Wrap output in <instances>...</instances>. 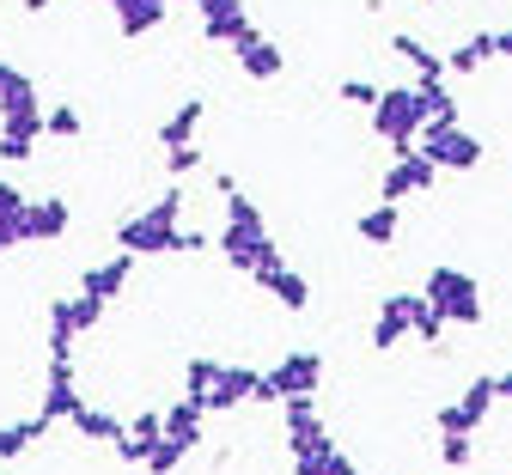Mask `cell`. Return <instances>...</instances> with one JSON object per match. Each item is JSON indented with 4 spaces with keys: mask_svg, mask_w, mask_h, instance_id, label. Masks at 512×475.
Instances as JSON below:
<instances>
[{
    "mask_svg": "<svg viewBox=\"0 0 512 475\" xmlns=\"http://www.w3.org/2000/svg\"><path fill=\"white\" fill-rule=\"evenodd\" d=\"M25 104H43L37 86H31V74H25V67H13V61H0V116L25 110Z\"/></svg>",
    "mask_w": 512,
    "mask_h": 475,
    "instance_id": "26",
    "label": "cell"
},
{
    "mask_svg": "<svg viewBox=\"0 0 512 475\" xmlns=\"http://www.w3.org/2000/svg\"><path fill=\"white\" fill-rule=\"evenodd\" d=\"M49 433V421L43 415H31V421H13V427H0V463H13V457H25L37 439Z\"/></svg>",
    "mask_w": 512,
    "mask_h": 475,
    "instance_id": "28",
    "label": "cell"
},
{
    "mask_svg": "<svg viewBox=\"0 0 512 475\" xmlns=\"http://www.w3.org/2000/svg\"><path fill=\"white\" fill-rule=\"evenodd\" d=\"M214 366H220V360H208V354H189V360H183V390H177V396L202 402V396H208V384H214Z\"/></svg>",
    "mask_w": 512,
    "mask_h": 475,
    "instance_id": "31",
    "label": "cell"
},
{
    "mask_svg": "<svg viewBox=\"0 0 512 475\" xmlns=\"http://www.w3.org/2000/svg\"><path fill=\"white\" fill-rule=\"evenodd\" d=\"M287 451H293V475H330L342 445L324 433V421H305V427H287Z\"/></svg>",
    "mask_w": 512,
    "mask_h": 475,
    "instance_id": "7",
    "label": "cell"
},
{
    "mask_svg": "<svg viewBox=\"0 0 512 475\" xmlns=\"http://www.w3.org/2000/svg\"><path fill=\"white\" fill-rule=\"evenodd\" d=\"M256 390V372L250 366H214V384L202 396V415H226V409H244Z\"/></svg>",
    "mask_w": 512,
    "mask_h": 475,
    "instance_id": "15",
    "label": "cell"
},
{
    "mask_svg": "<svg viewBox=\"0 0 512 475\" xmlns=\"http://www.w3.org/2000/svg\"><path fill=\"white\" fill-rule=\"evenodd\" d=\"M439 183V171L421 159V153H409V159H391V171H384V183H378V201H409V195H427Z\"/></svg>",
    "mask_w": 512,
    "mask_h": 475,
    "instance_id": "12",
    "label": "cell"
},
{
    "mask_svg": "<svg viewBox=\"0 0 512 475\" xmlns=\"http://www.w3.org/2000/svg\"><path fill=\"white\" fill-rule=\"evenodd\" d=\"M281 415H287V427H305V421H324V415H317V396H287V402H281Z\"/></svg>",
    "mask_w": 512,
    "mask_h": 475,
    "instance_id": "37",
    "label": "cell"
},
{
    "mask_svg": "<svg viewBox=\"0 0 512 475\" xmlns=\"http://www.w3.org/2000/svg\"><path fill=\"white\" fill-rule=\"evenodd\" d=\"M196 13H220V7H232V0H189Z\"/></svg>",
    "mask_w": 512,
    "mask_h": 475,
    "instance_id": "44",
    "label": "cell"
},
{
    "mask_svg": "<svg viewBox=\"0 0 512 475\" xmlns=\"http://www.w3.org/2000/svg\"><path fill=\"white\" fill-rule=\"evenodd\" d=\"M409 98H415L421 128H433V122H458V98L445 92V80H415V86H409Z\"/></svg>",
    "mask_w": 512,
    "mask_h": 475,
    "instance_id": "19",
    "label": "cell"
},
{
    "mask_svg": "<svg viewBox=\"0 0 512 475\" xmlns=\"http://www.w3.org/2000/svg\"><path fill=\"white\" fill-rule=\"evenodd\" d=\"M330 475H360V463H354L348 451H336V469H330Z\"/></svg>",
    "mask_w": 512,
    "mask_h": 475,
    "instance_id": "42",
    "label": "cell"
},
{
    "mask_svg": "<svg viewBox=\"0 0 512 475\" xmlns=\"http://www.w3.org/2000/svg\"><path fill=\"white\" fill-rule=\"evenodd\" d=\"M43 134H49V141H80V110L74 104L43 110Z\"/></svg>",
    "mask_w": 512,
    "mask_h": 475,
    "instance_id": "34",
    "label": "cell"
},
{
    "mask_svg": "<svg viewBox=\"0 0 512 475\" xmlns=\"http://www.w3.org/2000/svg\"><path fill=\"white\" fill-rule=\"evenodd\" d=\"M104 7H110V13H128V7H141V0H104Z\"/></svg>",
    "mask_w": 512,
    "mask_h": 475,
    "instance_id": "46",
    "label": "cell"
},
{
    "mask_svg": "<svg viewBox=\"0 0 512 475\" xmlns=\"http://www.w3.org/2000/svg\"><path fill=\"white\" fill-rule=\"evenodd\" d=\"M177 463H183V451H177V445H165V439H159V445H153V457H147V463H141V469H147V475H171V469H177Z\"/></svg>",
    "mask_w": 512,
    "mask_h": 475,
    "instance_id": "38",
    "label": "cell"
},
{
    "mask_svg": "<svg viewBox=\"0 0 512 475\" xmlns=\"http://www.w3.org/2000/svg\"><path fill=\"white\" fill-rule=\"evenodd\" d=\"M494 402H512V372H494Z\"/></svg>",
    "mask_w": 512,
    "mask_h": 475,
    "instance_id": "41",
    "label": "cell"
},
{
    "mask_svg": "<svg viewBox=\"0 0 512 475\" xmlns=\"http://www.w3.org/2000/svg\"><path fill=\"white\" fill-rule=\"evenodd\" d=\"M488 61H494V31H470L464 43L445 49V74H482Z\"/></svg>",
    "mask_w": 512,
    "mask_h": 475,
    "instance_id": "20",
    "label": "cell"
},
{
    "mask_svg": "<svg viewBox=\"0 0 512 475\" xmlns=\"http://www.w3.org/2000/svg\"><path fill=\"white\" fill-rule=\"evenodd\" d=\"M177 220H183V183H171L153 208H141V214H122L116 220V250L122 256H171V244H177Z\"/></svg>",
    "mask_w": 512,
    "mask_h": 475,
    "instance_id": "1",
    "label": "cell"
},
{
    "mask_svg": "<svg viewBox=\"0 0 512 475\" xmlns=\"http://www.w3.org/2000/svg\"><path fill=\"white\" fill-rule=\"evenodd\" d=\"M165 171H171V183H183L189 171H202V141H189V147H171V153H165Z\"/></svg>",
    "mask_w": 512,
    "mask_h": 475,
    "instance_id": "35",
    "label": "cell"
},
{
    "mask_svg": "<svg viewBox=\"0 0 512 475\" xmlns=\"http://www.w3.org/2000/svg\"><path fill=\"white\" fill-rule=\"evenodd\" d=\"M43 141V104H25V110H7L0 116V159L7 165H25Z\"/></svg>",
    "mask_w": 512,
    "mask_h": 475,
    "instance_id": "10",
    "label": "cell"
},
{
    "mask_svg": "<svg viewBox=\"0 0 512 475\" xmlns=\"http://www.w3.org/2000/svg\"><path fill=\"white\" fill-rule=\"evenodd\" d=\"M433 427H439V433H476V427H470V421L458 415V402H445V409L433 415Z\"/></svg>",
    "mask_w": 512,
    "mask_h": 475,
    "instance_id": "40",
    "label": "cell"
},
{
    "mask_svg": "<svg viewBox=\"0 0 512 475\" xmlns=\"http://www.w3.org/2000/svg\"><path fill=\"white\" fill-rule=\"evenodd\" d=\"M61 311H68V323H74V335H92V329L104 323V311H110V305H98V299H86V293H74V299H61Z\"/></svg>",
    "mask_w": 512,
    "mask_h": 475,
    "instance_id": "32",
    "label": "cell"
},
{
    "mask_svg": "<svg viewBox=\"0 0 512 475\" xmlns=\"http://www.w3.org/2000/svg\"><path fill=\"white\" fill-rule=\"evenodd\" d=\"M421 299L445 317V329H476L482 323V287H476V275H464L452 262H439L421 275Z\"/></svg>",
    "mask_w": 512,
    "mask_h": 475,
    "instance_id": "3",
    "label": "cell"
},
{
    "mask_svg": "<svg viewBox=\"0 0 512 475\" xmlns=\"http://www.w3.org/2000/svg\"><path fill=\"white\" fill-rule=\"evenodd\" d=\"M324 390V354H311V348H293V354H281L269 372H256V390H250V402H287V396H317Z\"/></svg>",
    "mask_w": 512,
    "mask_h": 475,
    "instance_id": "4",
    "label": "cell"
},
{
    "mask_svg": "<svg viewBox=\"0 0 512 475\" xmlns=\"http://www.w3.org/2000/svg\"><path fill=\"white\" fill-rule=\"evenodd\" d=\"M409 335H415V342H427V348H439L445 342V317L415 293V311H409Z\"/></svg>",
    "mask_w": 512,
    "mask_h": 475,
    "instance_id": "30",
    "label": "cell"
},
{
    "mask_svg": "<svg viewBox=\"0 0 512 475\" xmlns=\"http://www.w3.org/2000/svg\"><path fill=\"white\" fill-rule=\"evenodd\" d=\"M74 208L61 195H31L25 214H19V244H49V238H68Z\"/></svg>",
    "mask_w": 512,
    "mask_h": 475,
    "instance_id": "8",
    "label": "cell"
},
{
    "mask_svg": "<svg viewBox=\"0 0 512 475\" xmlns=\"http://www.w3.org/2000/svg\"><path fill=\"white\" fill-rule=\"evenodd\" d=\"M214 189H220V201H226V232H214V250L238 268V275H250L256 250H263V238H269V220H263V208H256V201L238 189V177H220Z\"/></svg>",
    "mask_w": 512,
    "mask_h": 475,
    "instance_id": "2",
    "label": "cell"
},
{
    "mask_svg": "<svg viewBox=\"0 0 512 475\" xmlns=\"http://www.w3.org/2000/svg\"><path fill=\"white\" fill-rule=\"evenodd\" d=\"M415 134H421V116H415L409 86H378V104H372V141H384L397 159H409V153H415Z\"/></svg>",
    "mask_w": 512,
    "mask_h": 475,
    "instance_id": "6",
    "label": "cell"
},
{
    "mask_svg": "<svg viewBox=\"0 0 512 475\" xmlns=\"http://www.w3.org/2000/svg\"><path fill=\"white\" fill-rule=\"evenodd\" d=\"M177 256H196V250H214V232H189V226H177V244H171Z\"/></svg>",
    "mask_w": 512,
    "mask_h": 475,
    "instance_id": "39",
    "label": "cell"
},
{
    "mask_svg": "<svg viewBox=\"0 0 512 475\" xmlns=\"http://www.w3.org/2000/svg\"><path fill=\"white\" fill-rule=\"evenodd\" d=\"M232 55H238V67H244V80H256V86H269V80H281V74H287L281 43H275L269 31H256V25L232 43Z\"/></svg>",
    "mask_w": 512,
    "mask_h": 475,
    "instance_id": "9",
    "label": "cell"
},
{
    "mask_svg": "<svg viewBox=\"0 0 512 475\" xmlns=\"http://www.w3.org/2000/svg\"><path fill=\"white\" fill-rule=\"evenodd\" d=\"M458 415H464V421L482 433V421L494 415V378H470V384H464V396H458Z\"/></svg>",
    "mask_w": 512,
    "mask_h": 475,
    "instance_id": "29",
    "label": "cell"
},
{
    "mask_svg": "<svg viewBox=\"0 0 512 475\" xmlns=\"http://www.w3.org/2000/svg\"><path fill=\"white\" fill-rule=\"evenodd\" d=\"M391 55L415 67V80H445V55H439V49H427V43H421V37H409V31H397V37H391Z\"/></svg>",
    "mask_w": 512,
    "mask_h": 475,
    "instance_id": "21",
    "label": "cell"
},
{
    "mask_svg": "<svg viewBox=\"0 0 512 475\" xmlns=\"http://www.w3.org/2000/svg\"><path fill=\"white\" fill-rule=\"evenodd\" d=\"M409 311H415V293H384L378 311H372V335H366V342L378 354H391L403 335H409Z\"/></svg>",
    "mask_w": 512,
    "mask_h": 475,
    "instance_id": "13",
    "label": "cell"
},
{
    "mask_svg": "<svg viewBox=\"0 0 512 475\" xmlns=\"http://www.w3.org/2000/svg\"><path fill=\"white\" fill-rule=\"evenodd\" d=\"M494 55H506V61H512V25H506V31H494Z\"/></svg>",
    "mask_w": 512,
    "mask_h": 475,
    "instance_id": "43",
    "label": "cell"
},
{
    "mask_svg": "<svg viewBox=\"0 0 512 475\" xmlns=\"http://www.w3.org/2000/svg\"><path fill=\"white\" fill-rule=\"evenodd\" d=\"M415 153H421L433 171H476L488 147L476 141L464 122H433V128H421V134H415Z\"/></svg>",
    "mask_w": 512,
    "mask_h": 475,
    "instance_id": "5",
    "label": "cell"
},
{
    "mask_svg": "<svg viewBox=\"0 0 512 475\" xmlns=\"http://www.w3.org/2000/svg\"><path fill=\"white\" fill-rule=\"evenodd\" d=\"M202 421H208V415H202V402L177 396L171 409H159V439H165V445H177V451L189 457V451L202 445Z\"/></svg>",
    "mask_w": 512,
    "mask_h": 475,
    "instance_id": "14",
    "label": "cell"
},
{
    "mask_svg": "<svg viewBox=\"0 0 512 475\" xmlns=\"http://www.w3.org/2000/svg\"><path fill=\"white\" fill-rule=\"evenodd\" d=\"M68 427H74L80 439H92V445H110V439L122 433V421H116L110 409H92V402H80V409L68 415Z\"/></svg>",
    "mask_w": 512,
    "mask_h": 475,
    "instance_id": "25",
    "label": "cell"
},
{
    "mask_svg": "<svg viewBox=\"0 0 512 475\" xmlns=\"http://www.w3.org/2000/svg\"><path fill=\"white\" fill-rule=\"evenodd\" d=\"M19 7H25V13H49V7H55V0H19Z\"/></svg>",
    "mask_w": 512,
    "mask_h": 475,
    "instance_id": "45",
    "label": "cell"
},
{
    "mask_svg": "<svg viewBox=\"0 0 512 475\" xmlns=\"http://www.w3.org/2000/svg\"><path fill=\"white\" fill-rule=\"evenodd\" d=\"M439 463L445 469H470L476 463V433H439Z\"/></svg>",
    "mask_w": 512,
    "mask_h": 475,
    "instance_id": "33",
    "label": "cell"
},
{
    "mask_svg": "<svg viewBox=\"0 0 512 475\" xmlns=\"http://www.w3.org/2000/svg\"><path fill=\"white\" fill-rule=\"evenodd\" d=\"M128 281H135V256H110V262H98V268H86L80 275V293L86 299H98V305H110V299H122L128 293Z\"/></svg>",
    "mask_w": 512,
    "mask_h": 475,
    "instance_id": "16",
    "label": "cell"
},
{
    "mask_svg": "<svg viewBox=\"0 0 512 475\" xmlns=\"http://www.w3.org/2000/svg\"><path fill=\"white\" fill-rule=\"evenodd\" d=\"M25 189L0 177V250H19V214H25Z\"/></svg>",
    "mask_w": 512,
    "mask_h": 475,
    "instance_id": "27",
    "label": "cell"
},
{
    "mask_svg": "<svg viewBox=\"0 0 512 475\" xmlns=\"http://www.w3.org/2000/svg\"><path fill=\"white\" fill-rule=\"evenodd\" d=\"M336 98H342V104H354V110H372V104H378V80H342V86H336Z\"/></svg>",
    "mask_w": 512,
    "mask_h": 475,
    "instance_id": "36",
    "label": "cell"
},
{
    "mask_svg": "<svg viewBox=\"0 0 512 475\" xmlns=\"http://www.w3.org/2000/svg\"><path fill=\"white\" fill-rule=\"evenodd\" d=\"M250 31V13H244V0H232V7H220V13H202V43H238Z\"/></svg>",
    "mask_w": 512,
    "mask_h": 475,
    "instance_id": "22",
    "label": "cell"
},
{
    "mask_svg": "<svg viewBox=\"0 0 512 475\" xmlns=\"http://www.w3.org/2000/svg\"><path fill=\"white\" fill-rule=\"evenodd\" d=\"M256 287H263L275 305H287V311H305L311 305V287H305V275H293V268H275V275H263Z\"/></svg>",
    "mask_w": 512,
    "mask_h": 475,
    "instance_id": "24",
    "label": "cell"
},
{
    "mask_svg": "<svg viewBox=\"0 0 512 475\" xmlns=\"http://www.w3.org/2000/svg\"><path fill=\"white\" fill-rule=\"evenodd\" d=\"M202 116H208V98L189 92V98L159 122V147H165V153H171V147H189V141H196V128H202Z\"/></svg>",
    "mask_w": 512,
    "mask_h": 475,
    "instance_id": "18",
    "label": "cell"
},
{
    "mask_svg": "<svg viewBox=\"0 0 512 475\" xmlns=\"http://www.w3.org/2000/svg\"><path fill=\"white\" fill-rule=\"evenodd\" d=\"M80 409V366L74 360H49V378H43V421L49 427H61V421H68Z\"/></svg>",
    "mask_w": 512,
    "mask_h": 475,
    "instance_id": "11",
    "label": "cell"
},
{
    "mask_svg": "<svg viewBox=\"0 0 512 475\" xmlns=\"http://www.w3.org/2000/svg\"><path fill=\"white\" fill-rule=\"evenodd\" d=\"M372 250H384V244H397V232H403V214L391 208V201H378V208H366L360 214V226H354Z\"/></svg>",
    "mask_w": 512,
    "mask_h": 475,
    "instance_id": "23",
    "label": "cell"
},
{
    "mask_svg": "<svg viewBox=\"0 0 512 475\" xmlns=\"http://www.w3.org/2000/svg\"><path fill=\"white\" fill-rule=\"evenodd\" d=\"M153 445H159V409H141L135 421H122V433L110 439V451H116L122 463H147Z\"/></svg>",
    "mask_w": 512,
    "mask_h": 475,
    "instance_id": "17",
    "label": "cell"
}]
</instances>
